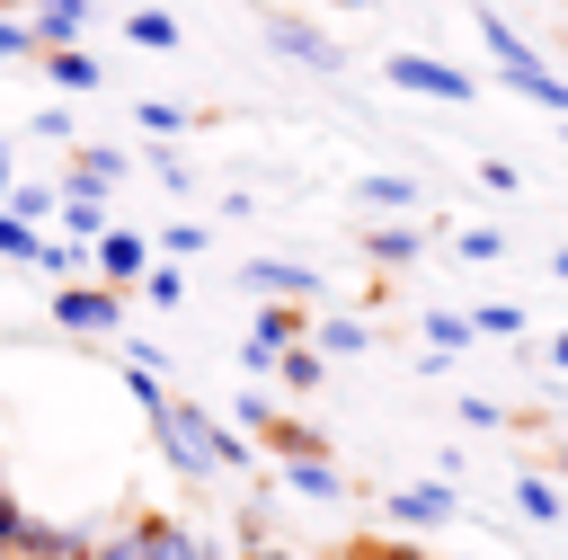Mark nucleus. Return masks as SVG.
<instances>
[{
	"label": "nucleus",
	"instance_id": "obj_14",
	"mask_svg": "<svg viewBox=\"0 0 568 560\" xmlns=\"http://www.w3.org/2000/svg\"><path fill=\"white\" fill-rule=\"evenodd\" d=\"M115 178H124V151H106V142H80V151H71V178H62V187H89V196H106Z\"/></svg>",
	"mask_w": 568,
	"mask_h": 560
},
{
	"label": "nucleus",
	"instance_id": "obj_43",
	"mask_svg": "<svg viewBox=\"0 0 568 560\" xmlns=\"http://www.w3.org/2000/svg\"><path fill=\"white\" fill-rule=\"evenodd\" d=\"M0 9H9V0H0Z\"/></svg>",
	"mask_w": 568,
	"mask_h": 560
},
{
	"label": "nucleus",
	"instance_id": "obj_29",
	"mask_svg": "<svg viewBox=\"0 0 568 560\" xmlns=\"http://www.w3.org/2000/svg\"><path fill=\"white\" fill-rule=\"evenodd\" d=\"M27 53H36V27L18 9H0V62H27Z\"/></svg>",
	"mask_w": 568,
	"mask_h": 560
},
{
	"label": "nucleus",
	"instance_id": "obj_4",
	"mask_svg": "<svg viewBox=\"0 0 568 560\" xmlns=\"http://www.w3.org/2000/svg\"><path fill=\"white\" fill-rule=\"evenodd\" d=\"M53 329H71V338H115V329H124V284H62V293H53Z\"/></svg>",
	"mask_w": 568,
	"mask_h": 560
},
{
	"label": "nucleus",
	"instance_id": "obj_1",
	"mask_svg": "<svg viewBox=\"0 0 568 560\" xmlns=\"http://www.w3.org/2000/svg\"><path fill=\"white\" fill-rule=\"evenodd\" d=\"M151 436H160V453H169L186 480H213V471H240V462H248V444H240L231 427H213V409H195V400H160V409H151Z\"/></svg>",
	"mask_w": 568,
	"mask_h": 560
},
{
	"label": "nucleus",
	"instance_id": "obj_36",
	"mask_svg": "<svg viewBox=\"0 0 568 560\" xmlns=\"http://www.w3.org/2000/svg\"><path fill=\"white\" fill-rule=\"evenodd\" d=\"M240 560H293V551H284V542H248Z\"/></svg>",
	"mask_w": 568,
	"mask_h": 560
},
{
	"label": "nucleus",
	"instance_id": "obj_7",
	"mask_svg": "<svg viewBox=\"0 0 568 560\" xmlns=\"http://www.w3.org/2000/svg\"><path fill=\"white\" fill-rule=\"evenodd\" d=\"M89 267H98V284H133V276L151 267V240H142V231H115V222H106V231L89 240Z\"/></svg>",
	"mask_w": 568,
	"mask_h": 560
},
{
	"label": "nucleus",
	"instance_id": "obj_17",
	"mask_svg": "<svg viewBox=\"0 0 568 560\" xmlns=\"http://www.w3.org/2000/svg\"><path fill=\"white\" fill-rule=\"evenodd\" d=\"M266 373H284V391H320V382H328V356H320L311 338H293V347H275Z\"/></svg>",
	"mask_w": 568,
	"mask_h": 560
},
{
	"label": "nucleus",
	"instance_id": "obj_39",
	"mask_svg": "<svg viewBox=\"0 0 568 560\" xmlns=\"http://www.w3.org/2000/svg\"><path fill=\"white\" fill-rule=\"evenodd\" d=\"M550 276H559V284H568V249H550Z\"/></svg>",
	"mask_w": 568,
	"mask_h": 560
},
{
	"label": "nucleus",
	"instance_id": "obj_10",
	"mask_svg": "<svg viewBox=\"0 0 568 560\" xmlns=\"http://www.w3.org/2000/svg\"><path fill=\"white\" fill-rule=\"evenodd\" d=\"M266 44L293 53V62H311V71H337V44H328L311 18H284V9H275V18H266Z\"/></svg>",
	"mask_w": 568,
	"mask_h": 560
},
{
	"label": "nucleus",
	"instance_id": "obj_23",
	"mask_svg": "<svg viewBox=\"0 0 568 560\" xmlns=\"http://www.w3.org/2000/svg\"><path fill=\"white\" fill-rule=\"evenodd\" d=\"M0 213H18V222H53V187H18V178H9Z\"/></svg>",
	"mask_w": 568,
	"mask_h": 560
},
{
	"label": "nucleus",
	"instance_id": "obj_37",
	"mask_svg": "<svg viewBox=\"0 0 568 560\" xmlns=\"http://www.w3.org/2000/svg\"><path fill=\"white\" fill-rule=\"evenodd\" d=\"M550 364H559V373H568V329H559V338H550Z\"/></svg>",
	"mask_w": 568,
	"mask_h": 560
},
{
	"label": "nucleus",
	"instance_id": "obj_15",
	"mask_svg": "<svg viewBox=\"0 0 568 560\" xmlns=\"http://www.w3.org/2000/svg\"><path fill=\"white\" fill-rule=\"evenodd\" d=\"M53 222H71V240H98V231H106V196H89V187H53Z\"/></svg>",
	"mask_w": 568,
	"mask_h": 560
},
{
	"label": "nucleus",
	"instance_id": "obj_19",
	"mask_svg": "<svg viewBox=\"0 0 568 560\" xmlns=\"http://www.w3.org/2000/svg\"><path fill=\"white\" fill-rule=\"evenodd\" d=\"M515 507H524L532 524H568V498H559V480H541V471L515 480Z\"/></svg>",
	"mask_w": 568,
	"mask_h": 560
},
{
	"label": "nucleus",
	"instance_id": "obj_18",
	"mask_svg": "<svg viewBox=\"0 0 568 560\" xmlns=\"http://www.w3.org/2000/svg\"><path fill=\"white\" fill-rule=\"evenodd\" d=\"M284 489H293V498H346V480H337L328 453H293V462H284Z\"/></svg>",
	"mask_w": 568,
	"mask_h": 560
},
{
	"label": "nucleus",
	"instance_id": "obj_6",
	"mask_svg": "<svg viewBox=\"0 0 568 560\" xmlns=\"http://www.w3.org/2000/svg\"><path fill=\"white\" fill-rule=\"evenodd\" d=\"M240 284H248L257 302H311V293H320V276H311L302 258H248Z\"/></svg>",
	"mask_w": 568,
	"mask_h": 560
},
{
	"label": "nucleus",
	"instance_id": "obj_22",
	"mask_svg": "<svg viewBox=\"0 0 568 560\" xmlns=\"http://www.w3.org/2000/svg\"><path fill=\"white\" fill-rule=\"evenodd\" d=\"M470 320V338H524V311L515 302H479V311H462Z\"/></svg>",
	"mask_w": 568,
	"mask_h": 560
},
{
	"label": "nucleus",
	"instance_id": "obj_30",
	"mask_svg": "<svg viewBox=\"0 0 568 560\" xmlns=\"http://www.w3.org/2000/svg\"><path fill=\"white\" fill-rule=\"evenodd\" d=\"M160 249H169V258H195V249H213V231H204V222H169Z\"/></svg>",
	"mask_w": 568,
	"mask_h": 560
},
{
	"label": "nucleus",
	"instance_id": "obj_34",
	"mask_svg": "<svg viewBox=\"0 0 568 560\" xmlns=\"http://www.w3.org/2000/svg\"><path fill=\"white\" fill-rule=\"evenodd\" d=\"M18 516H27V507H18V498H9V480H0V560H9V542H18Z\"/></svg>",
	"mask_w": 568,
	"mask_h": 560
},
{
	"label": "nucleus",
	"instance_id": "obj_40",
	"mask_svg": "<svg viewBox=\"0 0 568 560\" xmlns=\"http://www.w3.org/2000/svg\"><path fill=\"white\" fill-rule=\"evenodd\" d=\"M195 560H231V551H213V542H195Z\"/></svg>",
	"mask_w": 568,
	"mask_h": 560
},
{
	"label": "nucleus",
	"instance_id": "obj_44",
	"mask_svg": "<svg viewBox=\"0 0 568 560\" xmlns=\"http://www.w3.org/2000/svg\"><path fill=\"white\" fill-rule=\"evenodd\" d=\"M0 480H9V471H0Z\"/></svg>",
	"mask_w": 568,
	"mask_h": 560
},
{
	"label": "nucleus",
	"instance_id": "obj_16",
	"mask_svg": "<svg viewBox=\"0 0 568 560\" xmlns=\"http://www.w3.org/2000/svg\"><path fill=\"white\" fill-rule=\"evenodd\" d=\"M417 249H426L417 222H373V231H364V258H373V267H408Z\"/></svg>",
	"mask_w": 568,
	"mask_h": 560
},
{
	"label": "nucleus",
	"instance_id": "obj_27",
	"mask_svg": "<svg viewBox=\"0 0 568 560\" xmlns=\"http://www.w3.org/2000/svg\"><path fill=\"white\" fill-rule=\"evenodd\" d=\"M124 391H133V400H142V418H151V409H160V400H169V382H160V373H151V364H133V356H124Z\"/></svg>",
	"mask_w": 568,
	"mask_h": 560
},
{
	"label": "nucleus",
	"instance_id": "obj_32",
	"mask_svg": "<svg viewBox=\"0 0 568 560\" xmlns=\"http://www.w3.org/2000/svg\"><path fill=\"white\" fill-rule=\"evenodd\" d=\"M231 418H240V427H266V418H275V400H266V391H240V400H231Z\"/></svg>",
	"mask_w": 568,
	"mask_h": 560
},
{
	"label": "nucleus",
	"instance_id": "obj_25",
	"mask_svg": "<svg viewBox=\"0 0 568 560\" xmlns=\"http://www.w3.org/2000/svg\"><path fill=\"white\" fill-rule=\"evenodd\" d=\"M426 347H435V356H462V347H470V320H462V311H426Z\"/></svg>",
	"mask_w": 568,
	"mask_h": 560
},
{
	"label": "nucleus",
	"instance_id": "obj_3",
	"mask_svg": "<svg viewBox=\"0 0 568 560\" xmlns=\"http://www.w3.org/2000/svg\"><path fill=\"white\" fill-rule=\"evenodd\" d=\"M382 80H390V89H408V98H444V107H470V98H479V80H470V71H453L444 53H390V62H382Z\"/></svg>",
	"mask_w": 568,
	"mask_h": 560
},
{
	"label": "nucleus",
	"instance_id": "obj_26",
	"mask_svg": "<svg viewBox=\"0 0 568 560\" xmlns=\"http://www.w3.org/2000/svg\"><path fill=\"white\" fill-rule=\"evenodd\" d=\"M133 284H142V293H151L160 311H178V302H186V276H178V267H142Z\"/></svg>",
	"mask_w": 568,
	"mask_h": 560
},
{
	"label": "nucleus",
	"instance_id": "obj_38",
	"mask_svg": "<svg viewBox=\"0 0 568 560\" xmlns=\"http://www.w3.org/2000/svg\"><path fill=\"white\" fill-rule=\"evenodd\" d=\"M550 471H559V480H568V436H559V444H550Z\"/></svg>",
	"mask_w": 568,
	"mask_h": 560
},
{
	"label": "nucleus",
	"instance_id": "obj_20",
	"mask_svg": "<svg viewBox=\"0 0 568 560\" xmlns=\"http://www.w3.org/2000/svg\"><path fill=\"white\" fill-rule=\"evenodd\" d=\"M311 347H320V356H364V347H373V329H364V320H320V329H311Z\"/></svg>",
	"mask_w": 568,
	"mask_h": 560
},
{
	"label": "nucleus",
	"instance_id": "obj_8",
	"mask_svg": "<svg viewBox=\"0 0 568 560\" xmlns=\"http://www.w3.org/2000/svg\"><path fill=\"white\" fill-rule=\"evenodd\" d=\"M382 507H390V524H408V533L453 524V489H444V480H408V489H390Z\"/></svg>",
	"mask_w": 568,
	"mask_h": 560
},
{
	"label": "nucleus",
	"instance_id": "obj_2",
	"mask_svg": "<svg viewBox=\"0 0 568 560\" xmlns=\"http://www.w3.org/2000/svg\"><path fill=\"white\" fill-rule=\"evenodd\" d=\"M479 36H488V53H497V80L515 89V98H532V107H550V116H568V80L559 71H541V53L497 18V9H479Z\"/></svg>",
	"mask_w": 568,
	"mask_h": 560
},
{
	"label": "nucleus",
	"instance_id": "obj_24",
	"mask_svg": "<svg viewBox=\"0 0 568 560\" xmlns=\"http://www.w3.org/2000/svg\"><path fill=\"white\" fill-rule=\"evenodd\" d=\"M453 249H462L470 267H488V258H506V231H497V222H470V231H453Z\"/></svg>",
	"mask_w": 568,
	"mask_h": 560
},
{
	"label": "nucleus",
	"instance_id": "obj_11",
	"mask_svg": "<svg viewBox=\"0 0 568 560\" xmlns=\"http://www.w3.org/2000/svg\"><path fill=\"white\" fill-rule=\"evenodd\" d=\"M89 9H98V0H27V27H36V53H44V44H80V27H89Z\"/></svg>",
	"mask_w": 568,
	"mask_h": 560
},
{
	"label": "nucleus",
	"instance_id": "obj_21",
	"mask_svg": "<svg viewBox=\"0 0 568 560\" xmlns=\"http://www.w3.org/2000/svg\"><path fill=\"white\" fill-rule=\"evenodd\" d=\"M124 36H133V44H151V53H169V44H178V18H169V9H133V18H124Z\"/></svg>",
	"mask_w": 568,
	"mask_h": 560
},
{
	"label": "nucleus",
	"instance_id": "obj_31",
	"mask_svg": "<svg viewBox=\"0 0 568 560\" xmlns=\"http://www.w3.org/2000/svg\"><path fill=\"white\" fill-rule=\"evenodd\" d=\"M142 133H186V107H169V98H142Z\"/></svg>",
	"mask_w": 568,
	"mask_h": 560
},
{
	"label": "nucleus",
	"instance_id": "obj_42",
	"mask_svg": "<svg viewBox=\"0 0 568 560\" xmlns=\"http://www.w3.org/2000/svg\"><path fill=\"white\" fill-rule=\"evenodd\" d=\"M337 9H373V0H337Z\"/></svg>",
	"mask_w": 568,
	"mask_h": 560
},
{
	"label": "nucleus",
	"instance_id": "obj_28",
	"mask_svg": "<svg viewBox=\"0 0 568 560\" xmlns=\"http://www.w3.org/2000/svg\"><path fill=\"white\" fill-rule=\"evenodd\" d=\"M36 240H44L36 222H18V213H0V258H27V267H36Z\"/></svg>",
	"mask_w": 568,
	"mask_h": 560
},
{
	"label": "nucleus",
	"instance_id": "obj_41",
	"mask_svg": "<svg viewBox=\"0 0 568 560\" xmlns=\"http://www.w3.org/2000/svg\"><path fill=\"white\" fill-rule=\"evenodd\" d=\"M0 196H9V151H0Z\"/></svg>",
	"mask_w": 568,
	"mask_h": 560
},
{
	"label": "nucleus",
	"instance_id": "obj_12",
	"mask_svg": "<svg viewBox=\"0 0 568 560\" xmlns=\"http://www.w3.org/2000/svg\"><path fill=\"white\" fill-rule=\"evenodd\" d=\"M36 62H44V80H53V89H71V98H89V89L106 80V71H98V62L80 53V44H44Z\"/></svg>",
	"mask_w": 568,
	"mask_h": 560
},
{
	"label": "nucleus",
	"instance_id": "obj_33",
	"mask_svg": "<svg viewBox=\"0 0 568 560\" xmlns=\"http://www.w3.org/2000/svg\"><path fill=\"white\" fill-rule=\"evenodd\" d=\"M462 427H506V409H497V400H479V391H470V400H462Z\"/></svg>",
	"mask_w": 568,
	"mask_h": 560
},
{
	"label": "nucleus",
	"instance_id": "obj_13",
	"mask_svg": "<svg viewBox=\"0 0 568 560\" xmlns=\"http://www.w3.org/2000/svg\"><path fill=\"white\" fill-rule=\"evenodd\" d=\"M355 204H382V213H417V204H426V187H417V178H390V169H364V178H355Z\"/></svg>",
	"mask_w": 568,
	"mask_h": 560
},
{
	"label": "nucleus",
	"instance_id": "obj_5",
	"mask_svg": "<svg viewBox=\"0 0 568 560\" xmlns=\"http://www.w3.org/2000/svg\"><path fill=\"white\" fill-rule=\"evenodd\" d=\"M9 560H89V524H53V516H18Z\"/></svg>",
	"mask_w": 568,
	"mask_h": 560
},
{
	"label": "nucleus",
	"instance_id": "obj_35",
	"mask_svg": "<svg viewBox=\"0 0 568 560\" xmlns=\"http://www.w3.org/2000/svg\"><path fill=\"white\" fill-rule=\"evenodd\" d=\"M355 560H417V551H399V542H364Z\"/></svg>",
	"mask_w": 568,
	"mask_h": 560
},
{
	"label": "nucleus",
	"instance_id": "obj_9",
	"mask_svg": "<svg viewBox=\"0 0 568 560\" xmlns=\"http://www.w3.org/2000/svg\"><path fill=\"white\" fill-rule=\"evenodd\" d=\"M293 338H302V311H293V302H257V329H248L240 364H248V373H266V364H275V347H293Z\"/></svg>",
	"mask_w": 568,
	"mask_h": 560
}]
</instances>
